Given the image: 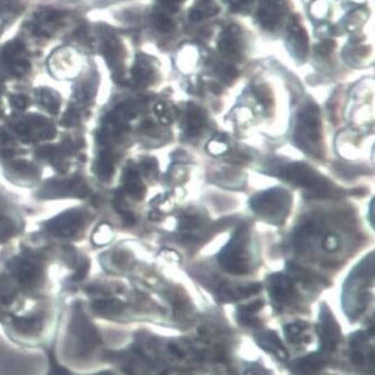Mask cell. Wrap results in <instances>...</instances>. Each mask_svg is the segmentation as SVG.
<instances>
[{
	"mask_svg": "<svg viewBox=\"0 0 375 375\" xmlns=\"http://www.w3.org/2000/svg\"><path fill=\"white\" fill-rule=\"evenodd\" d=\"M252 207L256 213L274 222H283L291 206V196L286 191L273 189L256 197Z\"/></svg>",
	"mask_w": 375,
	"mask_h": 375,
	"instance_id": "1",
	"label": "cell"
},
{
	"mask_svg": "<svg viewBox=\"0 0 375 375\" xmlns=\"http://www.w3.org/2000/svg\"><path fill=\"white\" fill-rule=\"evenodd\" d=\"M295 137L297 142L303 144L306 150L314 152V144H319L321 140L319 111L313 104L304 107L300 112Z\"/></svg>",
	"mask_w": 375,
	"mask_h": 375,
	"instance_id": "2",
	"label": "cell"
},
{
	"mask_svg": "<svg viewBox=\"0 0 375 375\" xmlns=\"http://www.w3.org/2000/svg\"><path fill=\"white\" fill-rule=\"evenodd\" d=\"M284 178L289 181L295 182L297 185L307 188L312 191L314 197L326 196L330 192V188L323 178L315 174L306 165L296 163L291 164L284 170Z\"/></svg>",
	"mask_w": 375,
	"mask_h": 375,
	"instance_id": "3",
	"label": "cell"
},
{
	"mask_svg": "<svg viewBox=\"0 0 375 375\" xmlns=\"http://www.w3.org/2000/svg\"><path fill=\"white\" fill-rule=\"evenodd\" d=\"M244 252L243 231H238L234 240L222 250L219 256V261L222 266L231 274H246L250 272V268L247 265Z\"/></svg>",
	"mask_w": 375,
	"mask_h": 375,
	"instance_id": "4",
	"label": "cell"
},
{
	"mask_svg": "<svg viewBox=\"0 0 375 375\" xmlns=\"http://www.w3.org/2000/svg\"><path fill=\"white\" fill-rule=\"evenodd\" d=\"M1 59L15 75H24L29 70V62L26 56L25 48L20 42L10 43L3 48Z\"/></svg>",
	"mask_w": 375,
	"mask_h": 375,
	"instance_id": "5",
	"label": "cell"
},
{
	"mask_svg": "<svg viewBox=\"0 0 375 375\" xmlns=\"http://www.w3.org/2000/svg\"><path fill=\"white\" fill-rule=\"evenodd\" d=\"M63 16L64 14L57 9L46 8L37 12L34 18L35 33L40 36H49Z\"/></svg>",
	"mask_w": 375,
	"mask_h": 375,
	"instance_id": "6",
	"label": "cell"
},
{
	"mask_svg": "<svg viewBox=\"0 0 375 375\" xmlns=\"http://www.w3.org/2000/svg\"><path fill=\"white\" fill-rule=\"evenodd\" d=\"M322 321L319 322V333L325 350H334L339 342V328L328 312L322 313Z\"/></svg>",
	"mask_w": 375,
	"mask_h": 375,
	"instance_id": "7",
	"label": "cell"
},
{
	"mask_svg": "<svg viewBox=\"0 0 375 375\" xmlns=\"http://www.w3.org/2000/svg\"><path fill=\"white\" fill-rule=\"evenodd\" d=\"M269 291H270L273 298L277 303L285 302L294 293L291 280L284 275L280 274L273 275L270 277Z\"/></svg>",
	"mask_w": 375,
	"mask_h": 375,
	"instance_id": "8",
	"label": "cell"
},
{
	"mask_svg": "<svg viewBox=\"0 0 375 375\" xmlns=\"http://www.w3.org/2000/svg\"><path fill=\"white\" fill-rule=\"evenodd\" d=\"M219 49L228 56L237 57L241 53V40L239 29L231 26L226 31L222 40L219 42Z\"/></svg>",
	"mask_w": 375,
	"mask_h": 375,
	"instance_id": "9",
	"label": "cell"
},
{
	"mask_svg": "<svg viewBox=\"0 0 375 375\" xmlns=\"http://www.w3.org/2000/svg\"><path fill=\"white\" fill-rule=\"evenodd\" d=\"M280 8L275 1H267L263 3L258 13L259 23L263 29H274L280 22Z\"/></svg>",
	"mask_w": 375,
	"mask_h": 375,
	"instance_id": "10",
	"label": "cell"
},
{
	"mask_svg": "<svg viewBox=\"0 0 375 375\" xmlns=\"http://www.w3.org/2000/svg\"><path fill=\"white\" fill-rule=\"evenodd\" d=\"M258 342L265 350L275 353L276 356L283 361L289 356L283 343L280 342V337L274 332H267V333L258 336Z\"/></svg>",
	"mask_w": 375,
	"mask_h": 375,
	"instance_id": "11",
	"label": "cell"
},
{
	"mask_svg": "<svg viewBox=\"0 0 375 375\" xmlns=\"http://www.w3.org/2000/svg\"><path fill=\"white\" fill-rule=\"evenodd\" d=\"M205 113H204V111H202L201 109L197 107H189V109H188L185 121V129H187L188 135H199L202 128L205 126Z\"/></svg>",
	"mask_w": 375,
	"mask_h": 375,
	"instance_id": "12",
	"label": "cell"
},
{
	"mask_svg": "<svg viewBox=\"0 0 375 375\" xmlns=\"http://www.w3.org/2000/svg\"><path fill=\"white\" fill-rule=\"evenodd\" d=\"M218 12V6L213 0H198L191 13V18L194 20H202L216 15Z\"/></svg>",
	"mask_w": 375,
	"mask_h": 375,
	"instance_id": "13",
	"label": "cell"
},
{
	"mask_svg": "<svg viewBox=\"0 0 375 375\" xmlns=\"http://www.w3.org/2000/svg\"><path fill=\"white\" fill-rule=\"evenodd\" d=\"M326 363V358L323 354H312L306 356L300 361L297 362L296 367L302 373H311L321 367Z\"/></svg>",
	"mask_w": 375,
	"mask_h": 375,
	"instance_id": "14",
	"label": "cell"
},
{
	"mask_svg": "<svg viewBox=\"0 0 375 375\" xmlns=\"http://www.w3.org/2000/svg\"><path fill=\"white\" fill-rule=\"evenodd\" d=\"M125 187L126 190L129 191V194H131L132 196L137 197V198L142 197L144 189H143L142 183H141L140 179H139V176H137V172H135V171H128Z\"/></svg>",
	"mask_w": 375,
	"mask_h": 375,
	"instance_id": "15",
	"label": "cell"
},
{
	"mask_svg": "<svg viewBox=\"0 0 375 375\" xmlns=\"http://www.w3.org/2000/svg\"><path fill=\"white\" fill-rule=\"evenodd\" d=\"M307 325L305 323L298 322L294 324H289L286 326V336L289 337V341L293 343H300L304 341V332Z\"/></svg>",
	"mask_w": 375,
	"mask_h": 375,
	"instance_id": "16",
	"label": "cell"
},
{
	"mask_svg": "<svg viewBox=\"0 0 375 375\" xmlns=\"http://www.w3.org/2000/svg\"><path fill=\"white\" fill-rule=\"evenodd\" d=\"M135 79L140 83H146V82H150L152 77V70L148 66V63L144 61H140L135 65Z\"/></svg>",
	"mask_w": 375,
	"mask_h": 375,
	"instance_id": "17",
	"label": "cell"
},
{
	"mask_svg": "<svg viewBox=\"0 0 375 375\" xmlns=\"http://www.w3.org/2000/svg\"><path fill=\"white\" fill-rule=\"evenodd\" d=\"M20 7V0H0V20L17 13Z\"/></svg>",
	"mask_w": 375,
	"mask_h": 375,
	"instance_id": "18",
	"label": "cell"
},
{
	"mask_svg": "<svg viewBox=\"0 0 375 375\" xmlns=\"http://www.w3.org/2000/svg\"><path fill=\"white\" fill-rule=\"evenodd\" d=\"M154 18H155V26L159 31H163V33L170 31L172 24H171L170 18L168 16H165L164 14H158Z\"/></svg>",
	"mask_w": 375,
	"mask_h": 375,
	"instance_id": "19",
	"label": "cell"
},
{
	"mask_svg": "<svg viewBox=\"0 0 375 375\" xmlns=\"http://www.w3.org/2000/svg\"><path fill=\"white\" fill-rule=\"evenodd\" d=\"M261 291V284H250V285L245 286V287L239 289L237 294H238V297L240 298V297L250 296V295L257 294V293H259Z\"/></svg>",
	"mask_w": 375,
	"mask_h": 375,
	"instance_id": "20",
	"label": "cell"
},
{
	"mask_svg": "<svg viewBox=\"0 0 375 375\" xmlns=\"http://www.w3.org/2000/svg\"><path fill=\"white\" fill-rule=\"evenodd\" d=\"M339 246V240L335 235L326 236V238L324 240L325 250L328 252H333V250H337Z\"/></svg>",
	"mask_w": 375,
	"mask_h": 375,
	"instance_id": "21",
	"label": "cell"
},
{
	"mask_svg": "<svg viewBox=\"0 0 375 375\" xmlns=\"http://www.w3.org/2000/svg\"><path fill=\"white\" fill-rule=\"evenodd\" d=\"M261 306H263V302L261 300H255V302L250 303V304H247V305L241 306L239 309H240V313L245 314H254L256 312L261 309Z\"/></svg>",
	"mask_w": 375,
	"mask_h": 375,
	"instance_id": "22",
	"label": "cell"
},
{
	"mask_svg": "<svg viewBox=\"0 0 375 375\" xmlns=\"http://www.w3.org/2000/svg\"><path fill=\"white\" fill-rule=\"evenodd\" d=\"M155 113L159 115L161 123L165 124V125H168V124L170 123V118H169L168 114H167V107H165L164 104H157V107H155Z\"/></svg>",
	"mask_w": 375,
	"mask_h": 375,
	"instance_id": "23",
	"label": "cell"
},
{
	"mask_svg": "<svg viewBox=\"0 0 375 375\" xmlns=\"http://www.w3.org/2000/svg\"><path fill=\"white\" fill-rule=\"evenodd\" d=\"M222 79H224L226 82L233 81L236 76H237V70H236L235 68H233V66H229V65H227V66H222Z\"/></svg>",
	"mask_w": 375,
	"mask_h": 375,
	"instance_id": "24",
	"label": "cell"
},
{
	"mask_svg": "<svg viewBox=\"0 0 375 375\" xmlns=\"http://www.w3.org/2000/svg\"><path fill=\"white\" fill-rule=\"evenodd\" d=\"M209 146H215V148H209V151L213 154H220L224 152V150L227 148V146L224 142H219V141H213L209 144Z\"/></svg>",
	"mask_w": 375,
	"mask_h": 375,
	"instance_id": "25",
	"label": "cell"
},
{
	"mask_svg": "<svg viewBox=\"0 0 375 375\" xmlns=\"http://www.w3.org/2000/svg\"><path fill=\"white\" fill-rule=\"evenodd\" d=\"M161 3H164L165 6L168 7H174L176 6V5H178V3H183L185 0H160Z\"/></svg>",
	"mask_w": 375,
	"mask_h": 375,
	"instance_id": "26",
	"label": "cell"
},
{
	"mask_svg": "<svg viewBox=\"0 0 375 375\" xmlns=\"http://www.w3.org/2000/svg\"><path fill=\"white\" fill-rule=\"evenodd\" d=\"M170 352L174 353V355L178 356V358H182L183 356V352L180 350L179 347L176 346L174 344H170Z\"/></svg>",
	"mask_w": 375,
	"mask_h": 375,
	"instance_id": "27",
	"label": "cell"
},
{
	"mask_svg": "<svg viewBox=\"0 0 375 375\" xmlns=\"http://www.w3.org/2000/svg\"><path fill=\"white\" fill-rule=\"evenodd\" d=\"M371 213H369V216H371V224H374V219H373V217H374V215H373V211H374V206H373V201L371 202Z\"/></svg>",
	"mask_w": 375,
	"mask_h": 375,
	"instance_id": "28",
	"label": "cell"
}]
</instances>
